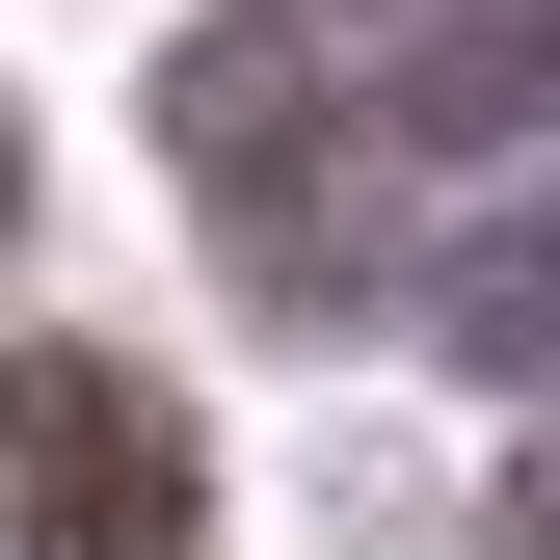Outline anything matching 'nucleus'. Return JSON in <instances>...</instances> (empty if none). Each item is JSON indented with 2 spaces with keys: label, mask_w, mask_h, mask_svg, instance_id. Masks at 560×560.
Wrapping results in <instances>:
<instances>
[{
  "label": "nucleus",
  "mask_w": 560,
  "mask_h": 560,
  "mask_svg": "<svg viewBox=\"0 0 560 560\" xmlns=\"http://www.w3.org/2000/svg\"><path fill=\"white\" fill-rule=\"evenodd\" d=\"M0 508H27V560H187L214 534V454H187L161 374L27 347V374H0Z\"/></svg>",
  "instance_id": "nucleus-1"
},
{
  "label": "nucleus",
  "mask_w": 560,
  "mask_h": 560,
  "mask_svg": "<svg viewBox=\"0 0 560 560\" xmlns=\"http://www.w3.org/2000/svg\"><path fill=\"white\" fill-rule=\"evenodd\" d=\"M454 347H480V374H560V187L454 241Z\"/></svg>",
  "instance_id": "nucleus-2"
},
{
  "label": "nucleus",
  "mask_w": 560,
  "mask_h": 560,
  "mask_svg": "<svg viewBox=\"0 0 560 560\" xmlns=\"http://www.w3.org/2000/svg\"><path fill=\"white\" fill-rule=\"evenodd\" d=\"M508 107H560V0H534V27H454V54H428V133H508Z\"/></svg>",
  "instance_id": "nucleus-3"
},
{
  "label": "nucleus",
  "mask_w": 560,
  "mask_h": 560,
  "mask_svg": "<svg viewBox=\"0 0 560 560\" xmlns=\"http://www.w3.org/2000/svg\"><path fill=\"white\" fill-rule=\"evenodd\" d=\"M508 560H560V454H534V480H508Z\"/></svg>",
  "instance_id": "nucleus-4"
},
{
  "label": "nucleus",
  "mask_w": 560,
  "mask_h": 560,
  "mask_svg": "<svg viewBox=\"0 0 560 560\" xmlns=\"http://www.w3.org/2000/svg\"><path fill=\"white\" fill-rule=\"evenodd\" d=\"M0 214H27V133H0Z\"/></svg>",
  "instance_id": "nucleus-5"
}]
</instances>
